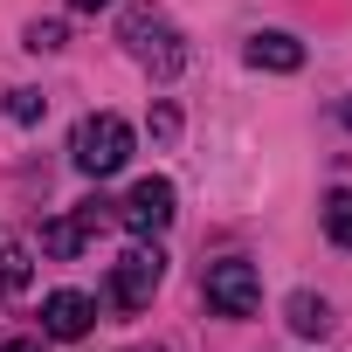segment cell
I'll return each mask as SVG.
<instances>
[{"label":"cell","instance_id":"5bb4252c","mask_svg":"<svg viewBox=\"0 0 352 352\" xmlns=\"http://www.w3.org/2000/svg\"><path fill=\"white\" fill-rule=\"evenodd\" d=\"M0 352H42V338H0Z\"/></svg>","mask_w":352,"mask_h":352},{"label":"cell","instance_id":"277c9868","mask_svg":"<svg viewBox=\"0 0 352 352\" xmlns=\"http://www.w3.org/2000/svg\"><path fill=\"white\" fill-rule=\"evenodd\" d=\"M159 283H166V256H159V242H138V249H124V256L111 263V304H118V311H145Z\"/></svg>","mask_w":352,"mask_h":352},{"label":"cell","instance_id":"7a4b0ae2","mask_svg":"<svg viewBox=\"0 0 352 352\" xmlns=\"http://www.w3.org/2000/svg\"><path fill=\"white\" fill-rule=\"evenodd\" d=\"M69 159H76V173H90V180H111V173L131 159V124H124L118 111L83 118L76 138H69Z\"/></svg>","mask_w":352,"mask_h":352},{"label":"cell","instance_id":"2e32d148","mask_svg":"<svg viewBox=\"0 0 352 352\" xmlns=\"http://www.w3.org/2000/svg\"><path fill=\"white\" fill-rule=\"evenodd\" d=\"M131 352H159V345H131Z\"/></svg>","mask_w":352,"mask_h":352},{"label":"cell","instance_id":"8fae6325","mask_svg":"<svg viewBox=\"0 0 352 352\" xmlns=\"http://www.w3.org/2000/svg\"><path fill=\"white\" fill-rule=\"evenodd\" d=\"M28 283V249H0V297H14Z\"/></svg>","mask_w":352,"mask_h":352},{"label":"cell","instance_id":"5b68a950","mask_svg":"<svg viewBox=\"0 0 352 352\" xmlns=\"http://www.w3.org/2000/svg\"><path fill=\"white\" fill-rule=\"evenodd\" d=\"M118 221L138 235V242H159L173 228V180H138L124 201H118Z\"/></svg>","mask_w":352,"mask_h":352},{"label":"cell","instance_id":"ba28073f","mask_svg":"<svg viewBox=\"0 0 352 352\" xmlns=\"http://www.w3.org/2000/svg\"><path fill=\"white\" fill-rule=\"evenodd\" d=\"M249 63L256 69H276V76H290V69H304V42L297 35H249Z\"/></svg>","mask_w":352,"mask_h":352},{"label":"cell","instance_id":"30bf717a","mask_svg":"<svg viewBox=\"0 0 352 352\" xmlns=\"http://www.w3.org/2000/svg\"><path fill=\"white\" fill-rule=\"evenodd\" d=\"M290 324H297L304 338H318V331L331 324V311H324V297H311V290H297V297H290Z\"/></svg>","mask_w":352,"mask_h":352},{"label":"cell","instance_id":"9a60e30c","mask_svg":"<svg viewBox=\"0 0 352 352\" xmlns=\"http://www.w3.org/2000/svg\"><path fill=\"white\" fill-rule=\"evenodd\" d=\"M69 8H83V14H97V8H111V0H69Z\"/></svg>","mask_w":352,"mask_h":352},{"label":"cell","instance_id":"52a82bcc","mask_svg":"<svg viewBox=\"0 0 352 352\" xmlns=\"http://www.w3.org/2000/svg\"><path fill=\"white\" fill-rule=\"evenodd\" d=\"M90 324H97V304H90L83 290H56V297L42 304V331H49V338H83Z\"/></svg>","mask_w":352,"mask_h":352},{"label":"cell","instance_id":"4fadbf2b","mask_svg":"<svg viewBox=\"0 0 352 352\" xmlns=\"http://www.w3.org/2000/svg\"><path fill=\"white\" fill-rule=\"evenodd\" d=\"M28 49H63V21H28Z\"/></svg>","mask_w":352,"mask_h":352},{"label":"cell","instance_id":"3957f363","mask_svg":"<svg viewBox=\"0 0 352 352\" xmlns=\"http://www.w3.org/2000/svg\"><path fill=\"white\" fill-rule=\"evenodd\" d=\"M208 311H221V318H256V304H263V276H256V263L249 256H221V263H208Z\"/></svg>","mask_w":352,"mask_h":352},{"label":"cell","instance_id":"9c48e42d","mask_svg":"<svg viewBox=\"0 0 352 352\" xmlns=\"http://www.w3.org/2000/svg\"><path fill=\"white\" fill-rule=\"evenodd\" d=\"M324 235L338 249H352V187H331L324 194Z\"/></svg>","mask_w":352,"mask_h":352},{"label":"cell","instance_id":"7c38bea8","mask_svg":"<svg viewBox=\"0 0 352 352\" xmlns=\"http://www.w3.org/2000/svg\"><path fill=\"white\" fill-rule=\"evenodd\" d=\"M42 111H49V97H42V90H8V118H14V124H35Z\"/></svg>","mask_w":352,"mask_h":352},{"label":"cell","instance_id":"6da1fadb","mask_svg":"<svg viewBox=\"0 0 352 352\" xmlns=\"http://www.w3.org/2000/svg\"><path fill=\"white\" fill-rule=\"evenodd\" d=\"M124 49H131V63H145L152 76H180V69H187V42H180V28H173L159 8H131V14H124Z\"/></svg>","mask_w":352,"mask_h":352},{"label":"cell","instance_id":"8992f818","mask_svg":"<svg viewBox=\"0 0 352 352\" xmlns=\"http://www.w3.org/2000/svg\"><path fill=\"white\" fill-rule=\"evenodd\" d=\"M104 208H111V201H83V208H69L63 221H49V228H42V249H49V256H63V263H69V256H83V242L104 228Z\"/></svg>","mask_w":352,"mask_h":352}]
</instances>
